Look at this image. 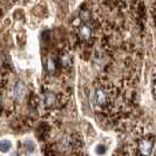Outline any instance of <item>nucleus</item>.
Listing matches in <instances>:
<instances>
[{
	"label": "nucleus",
	"mask_w": 156,
	"mask_h": 156,
	"mask_svg": "<svg viewBox=\"0 0 156 156\" xmlns=\"http://www.w3.org/2000/svg\"><path fill=\"white\" fill-rule=\"evenodd\" d=\"M108 101V95L106 93V90L103 88H98L95 89L93 95V102L95 106H99V107H102L105 106Z\"/></svg>",
	"instance_id": "nucleus-1"
},
{
	"label": "nucleus",
	"mask_w": 156,
	"mask_h": 156,
	"mask_svg": "<svg viewBox=\"0 0 156 156\" xmlns=\"http://www.w3.org/2000/svg\"><path fill=\"white\" fill-rule=\"evenodd\" d=\"M79 35H80V38L82 40H88L90 38V35H92V31H90V28L88 27V26H81L80 27V30H79Z\"/></svg>",
	"instance_id": "nucleus-2"
},
{
	"label": "nucleus",
	"mask_w": 156,
	"mask_h": 156,
	"mask_svg": "<svg viewBox=\"0 0 156 156\" xmlns=\"http://www.w3.org/2000/svg\"><path fill=\"white\" fill-rule=\"evenodd\" d=\"M140 151L142 155L148 156L151 151V143L148 141H142L140 144Z\"/></svg>",
	"instance_id": "nucleus-3"
},
{
	"label": "nucleus",
	"mask_w": 156,
	"mask_h": 156,
	"mask_svg": "<svg viewBox=\"0 0 156 156\" xmlns=\"http://www.w3.org/2000/svg\"><path fill=\"white\" fill-rule=\"evenodd\" d=\"M23 93H25V86H23L21 82H18L14 86V89H13V95L16 96V99H21L23 98Z\"/></svg>",
	"instance_id": "nucleus-4"
},
{
	"label": "nucleus",
	"mask_w": 156,
	"mask_h": 156,
	"mask_svg": "<svg viewBox=\"0 0 156 156\" xmlns=\"http://www.w3.org/2000/svg\"><path fill=\"white\" fill-rule=\"evenodd\" d=\"M12 148V143L8 140H1L0 141V151L1 153H8Z\"/></svg>",
	"instance_id": "nucleus-5"
},
{
	"label": "nucleus",
	"mask_w": 156,
	"mask_h": 156,
	"mask_svg": "<svg viewBox=\"0 0 156 156\" xmlns=\"http://www.w3.org/2000/svg\"><path fill=\"white\" fill-rule=\"evenodd\" d=\"M53 102H54V96H53V94H48V95H46V105L47 106H51Z\"/></svg>",
	"instance_id": "nucleus-6"
},
{
	"label": "nucleus",
	"mask_w": 156,
	"mask_h": 156,
	"mask_svg": "<svg viewBox=\"0 0 156 156\" xmlns=\"http://www.w3.org/2000/svg\"><path fill=\"white\" fill-rule=\"evenodd\" d=\"M48 70L49 72H53L54 70V63L52 60H48Z\"/></svg>",
	"instance_id": "nucleus-7"
}]
</instances>
